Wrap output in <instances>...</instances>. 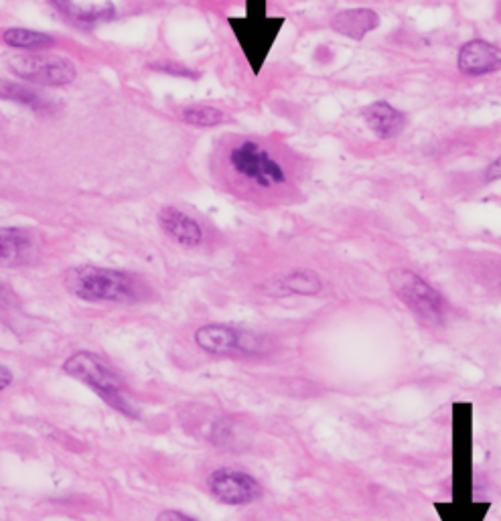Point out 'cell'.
Instances as JSON below:
<instances>
[{"instance_id":"5b68a950","label":"cell","mask_w":501,"mask_h":521,"mask_svg":"<svg viewBox=\"0 0 501 521\" xmlns=\"http://www.w3.org/2000/svg\"><path fill=\"white\" fill-rule=\"evenodd\" d=\"M195 343L201 351L222 357H264L272 349V341L260 333L218 323L199 327Z\"/></svg>"},{"instance_id":"30bf717a","label":"cell","mask_w":501,"mask_h":521,"mask_svg":"<svg viewBox=\"0 0 501 521\" xmlns=\"http://www.w3.org/2000/svg\"><path fill=\"white\" fill-rule=\"evenodd\" d=\"M37 258V242L25 228H0V266L23 268Z\"/></svg>"},{"instance_id":"8fae6325","label":"cell","mask_w":501,"mask_h":521,"mask_svg":"<svg viewBox=\"0 0 501 521\" xmlns=\"http://www.w3.org/2000/svg\"><path fill=\"white\" fill-rule=\"evenodd\" d=\"M159 223L161 230L179 246L197 248L203 242L201 223L177 207H163L159 213Z\"/></svg>"},{"instance_id":"4fadbf2b","label":"cell","mask_w":501,"mask_h":521,"mask_svg":"<svg viewBox=\"0 0 501 521\" xmlns=\"http://www.w3.org/2000/svg\"><path fill=\"white\" fill-rule=\"evenodd\" d=\"M380 27V15L374 9L355 7L339 11L331 19V29L353 41H362Z\"/></svg>"},{"instance_id":"5bb4252c","label":"cell","mask_w":501,"mask_h":521,"mask_svg":"<svg viewBox=\"0 0 501 521\" xmlns=\"http://www.w3.org/2000/svg\"><path fill=\"white\" fill-rule=\"evenodd\" d=\"M321 288V278L313 270H293L272 280L268 290L276 296H315Z\"/></svg>"},{"instance_id":"7c38bea8","label":"cell","mask_w":501,"mask_h":521,"mask_svg":"<svg viewBox=\"0 0 501 521\" xmlns=\"http://www.w3.org/2000/svg\"><path fill=\"white\" fill-rule=\"evenodd\" d=\"M364 120L366 124L370 126V130L380 138V140H394L398 138L406 124H408V118L402 110H398L396 106H392L390 102L386 100H378V102H372L364 108Z\"/></svg>"},{"instance_id":"44dd1931","label":"cell","mask_w":501,"mask_h":521,"mask_svg":"<svg viewBox=\"0 0 501 521\" xmlns=\"http://www.w3.org/2000/svg\"><path fill=\"white\" fill-rule=\"evenodd\" d=\"M15 309H17V296L5 282H0V315H9Z\"/></svg>"},{"instance_id":"6da1fadb","label":"cell","mask_w":501,"mask_h":521,"mask_svg":"<svg viewBox=\"0 0 501 521\" xmlns=\"http://www.w3.org/2000/svg\"><path fill=\"white\" fill-rule=\"evenodd\" d=\"M226 177L246 199L282 203L299 185V161L284 146L264 138H236L224 155Z\"/></svg>"},{"instance_id":"277c9868","label":"cell","mask_w":501,"mask_h":521,"mask_svg":"<svg viewBox=\"0 0 501 521\" xmlns=\"http://www.w3.org/2000/svg\"><path fill=\"white\" fill-rule=\"evenodd\" d=\"M388 282L398 296V301L426 327H441L447 319L445 296L420 274L408 268H396L390 272Z\"/></svg>"},{"instance_id":"9c48e42d","label":"cell","mask_w":501,"mask_h":521,"mask_svg":"<svg viewBox=\"0 0 501 521\" xmlns=\"http://www.w3.org/2000/svg\"><path fill=\"white\" fill-rule=\"evenodd\" d=\"M457 69L467 78L497 73L501 71V47L485 39H471L457 53Z\"/></svg>"},{"instance_id":"603a6c76","label":"cell","mask_w":501,"mask_h":521,"mask_svg":"<svg viewBox=\"0 0 501 521\" xmlns=\"http://www.w3.org/2000/svg\"><path fill=\"white\" fill-rule=\"evenodd\" d=\"M157 521H197V519H193V517L185 515L183 511H177V509H167V511L159 513Z\"/></svg>"},{"instance_id":"7a4b0ae2","label":"cell","mask_w":501,"mask_h":521,"mask_svg":"<svg viewBox=\"0 0 501 521\" xmlns=\"http://www.w3.org/2000/svg\"><path fill=\"white\" fill-rule=\"evenodd\" d=\"M65 288L86 303H138L147 296V286L134 274L102 268L78 266L65 274Z\"/></svg>"},{"instance_id":"8992f818","label":"cell","mask_w":501,"mask_h":521,"mask_svg":"<svg viewBox=\"0 0 501 521\" xmlns=\"http://www.w3.org/2000/svg\"><path fill=\"white\" fill-rule=\"evenodd\" d=\"M7 67L19 80L45 88H61L76 80L78 69L67 57L33 51L7 55Z\"/></svg>"},{"instance_id":"9a60e30c","label":"cell","mask_w":501,"mask_h":521,"mask_svg":"<svg viewBox=\"0 0 501 521\" xmlns=\"http://www.w3.org/2000/svg\"><path fill=\"white\" fill-rule=\"evenodd\" d=\"M3 43L11 49L23 51V53H33V51H45L55 47V37L41 33V31H33V29H25V27H9L0 35Z\"/></svg>"},{"instance_id":"7402d4cb","label":"cell","mask_w":501,"mask_h":521,"mask_svg":"<svg viewBox=\"0 0 501 521\" xmlns=\"http://www.w3.org/2000/svg\"><path fill=\"white\" fill-rule=\"evenodd\" d=\"M483 181L485 183H497L501 181V157H497L495 161H491L487 165V169L483 171Z\"/></svg>"},{"instance_id":"2e32d148","label":"cell","mask_w":501,"mask_h":521,"mask_svg":"<svg viewBox=\"0 0 501 521\" xmlns=\"http://www.w3.org/2000/svg\"><path fill=\"white\" fill-rule=\"evenodd\" d=\"M443 517V521H483L489 511V503H437L435 505Z\"/></svg>"},{"instance_id":"ffe728a7","label":"cell","mask_w":501,"mask_h":521,"mask_svg":"<svg viewBox=\"0 0 501 521\" xmlns=\"http://www.w3.org/2000/svg\"><path fill=\"white\" fill-rule=\"evenodd\" d=\"M47 3H49L55 11H59L65 19H69L71 23L82 25V17H84V11H86V9L76 7L74 0H47Z\"/></svg>"},{"instance_id":"3957f363","label":"cell","mask_w":501,"mask_h":521,"mask_svg":"<svg viewBox=\"0 0 501 521\" xmlns=\"http://www.w3.org/2000/svg\"><path fill=\"white\" fill-rule=\"evenodd\" d=\"M63 371L67 376L80 380L90 390H94L100 400H104L116 412L128 418H140L138 408L124 394V384L116 371L96 353L78 351L63 363Z\"/></svg>"},{"instance_id":"d6986e66","label":"cell","mask_w":501,"mask_h":521,"mask_svg":"<svg viewBox=\"0 0 501 521\" xmlns=\"http://www.w3.org/2000/svg\"><path fill=\"white\" fill-rule=\"evenodd\" d=\"M149 69L165 73V76H171V78H187V80H195L197 78V71L189 69L187 65H183L179 61H171V59L155 61V63L149 65Z\"/></svg>"},{"instance_id":"ac0fdd59","label":"cell","mask_w":501,"mask_h":521,"mask_svg":"<svg viewBox=\"0 0 501 521\" xmlns=\"http://www.w3.org/2000/svg\"><path fill=\"white\" fill-rule=\"evenodd\" d=\"M183 120L191 126L197 128H213V126H220L224 122V112L220 108H213V106H187L181 112Z\"/></svg>"},{"instance_id":"e0dca14e","label":"cell","mask_w":501,"mask_h":521,"mask_svg":"<svg viewBox=\"0 0 501 521\" xmlns=\"http://www.w3.org/2000/svg\"><path fill=\"white\" fill-rule=\"evenodd\" d=\"M0 100L17 102L31 110H41L45 106V102L41 100V96L37 92H33L31 88H27L23 84L11 82V80H0Z\"/></svg>"},{"instance_id":"cb8c5ba5","label":"cell","mask_w":501,"mask_h":521,"mask_svg":"<svg viewBox=\"0 0 501 521\" xmlns=\"http://www.w3.org/2000/svg\"><path fill=\"white\" fill-rule=\"evenodd\" d=\"M11 384H13V374L5 365H0V392L7 390Z\"/></svg>"},{"instance_id":"52a82bcc","label":"cell","mask_w":501,"mask_h":521,"mask_svg":"<svg viewBox=\"0 0 501 521\" xmlns=\"http://www.w3.org/2000/svg\"><path fill=\"white\" fill-rule=\"evenodd\" d=\"M453 418V503H471L473 491V436H471V406L455 404Z\"/></svg>"},{"instance_id":"ba28073f","label":"cell","mask_w":501,"mask_h":521,"mask_svg":"<svg viewBox=\"0 0 501 521\" xmlns=\"http://www.w3.org/2000/svg\"><path fill=\"white\" fill-rule=\"evenodd\" d=\"M209 493L224 505H248L262 497L256 477L236 469H218L207 479Z\"/></svg>"}]
</instances>
